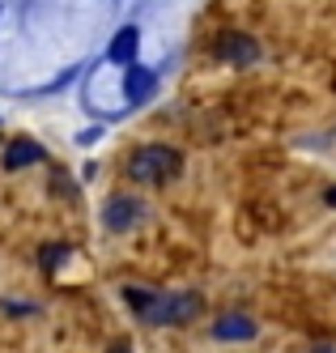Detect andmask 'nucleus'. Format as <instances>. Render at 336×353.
<instances>
[{
    "label": "nucleus",
    "instance_id": "1",
    "mask_svg": "<svg viewBox=\"0 0 336 353\" xmlns=\"http://www.w3.org/2000/svg\"><path fill=\"white\" fill-rule=\"evenodd\" d=\"M179 154L175 149H166V145H149V149H141V154H132V162H128V170H132V179H141V183H162V179H170V174H179Z\"/></svg>",
    "mask_w": 336,
    "mask_h": 353
},
{
    "label": "nucleus",
    "instance_id": "2",
    "mask_svg": "<svg viewBox=\"0 0 336 353\" xmlns=\"http://www.w3.org/2000/svg\"><path fill=\"white\" fill-rule=\"evenodd\" d=\"M217 56L230 64H251L260 56V47H255V39H247L239 30H226V34H217Z\"/></svg>",
    "mask_w": 336,
    "mask_h": 353
},
{
    "label": "nucleus",
    "instance_id": "3",
    "mask_svg": "<svg viewBox=\"0 0 336 353\" xmlns=\"http://www.w3.org/2000/svg\"><path fill=\"white\" fill-rule=\"evenodd\" d=\"M196 307H200V302H196L192 294H175V298H162V302H158L153 319H158V323H184V319L196 315Z\"/></svg>",
    "mask_w": 336,
    "mask_h": 353
},
{
    "label": "nucleus",
    "instance_id": "4",
    "mask_svg": "<svg viewBox=\"0 0 336 353\" xmlns=\"http://www.w3.org/2000/svg\"><path fill=\"white\" fill-rule=\"evenodd\" d=\"M137 217H141V205H137V200L115 196L111 205H107V225H111V230H128V225H137Z\"/></svg>",
    "mask_w": 336,
    "mask_h": 353
},
{
    "label": "nucleus",
    "instance_id": "5",
    "mask_svg": "<svg viewBox=\"0 0 336 353\" xmlns=\"http://www.w3.org/2000/svg\"><path fill=\"white\" fill-rule=\"evenodd\" d=\"M137 47H141V34H137V26H123V30L111 39V52H107V56H111L115 64H128V60L137 56Z\"/></svg>",
    "mask_w": 336,
    "mask_h": 353
},
{
    "label": "nucleus",
    "instance_id": "6",
    "mask_svg": "<svg viewBox=\"0 0 336 353\" xmlns=\"http://www.w3.org/2000/svg\"><path fill=\"white\" fill-rule=\"evenodd\" d=\"M213 332H217L221 341H247L255 327H251V319H247V315H221Z\"/></svg>",
    "mask_w": 336,
    "mask_h": 353
},
{
    "label": "nucleus",
    "instance_id": "7",
    "mask_svg": "<svg viewBox=\"0 0 336 353\" xmlns=\"http://www.w3.org/2000/svg\"><path fill=\"white\" fill-rule=\"evenodd\" d=\"M39 158H43V149H39L34 141H13L9 154H5V166H9V170H21V166H30V162H39Z\"/></svg>",
    "mask_w": 336,
    "mask_h": 353
},
{
    "label": "nucleus",
    "instance_id": "8",
    "mask_svg": "<svg viewBox=\"0 0 336 353\" xmlns=\"http://www.w3.org/2000/svg\"><path fill=\"white\" fill-rule=\"evenodd\" d=\"M128 294V307H132L137 315H145V319H153V311H158V294H153V290H123Z\"/></svg>",
    "mask_w": 336,
    "mask_h": 353
},
{
    "label": "nucleus",
    "instance_id": "9",
    "mask_svg": "<svg viewBox=\"0 0 336 353\" xmlns=\"http://www.w3.org/2000/svg\"><path fill=\"white\" fill-rule=\"evenodd\" d=\"M149 90H153V72L149 68H132V72H128V98H132V103H141Z\"/></svg>",
    "mask_w": 336,
    "mask_h": 353
},
{
    "label": "nucleus",
    "instance_id": "10",
    "mask_svg": "<svg viewBox=\"0 0 336 353\" xmlns=\"http://www.w3.org/2000/svg\"><path fill=\"white\" fill-rule=\"evenodd\" d=\"M60 256H64V247H47V251H43V264H47V268H56Z\"/></svg>",
    "mask_w": 336,
    "mask_h": 353
},
{
    "label": "nucleus",
    "instance_id": "11",
    "mask_svg": "<svg viewBox=\"0 0 336 353\" xmlns=\"http://www.w3.org/2000/svg\"><path fill=\"white\" fill-rule=\"evenodd\" d=\"M311 353H336V349H332V345H315Z\"/></svg>",
    "mask_w": 336,
    "mask_h": 353
},
{
    "label": "nucleus",
    "instance_id": "12",
    "mask_svg": "<svg viewBox=\"0 0 336 353\" xmlns=\"http://www.w3.org/2000/svg\"><path fill=\"white\" fill-rule=\"evenodd\" d=\"M111 353H128V345H115V349H111Z\"/></svg>",
    "mask_w": 336,
    "mask_h": 353
},
{
    "label": "nucleus",
    "instance_id": "13",
    "mask_svg": "<svg viewBox=\"0 0 336 353\" xmlns=\"http://www.w3.org/2000/svg\"><path fill=\"white\" fill-rule=\"evenodd\" d=\"M328 205H336V192H328Z\"/></svg>",
    "mask_w": 336,
    "mask_h": 353
}]
</instances>
